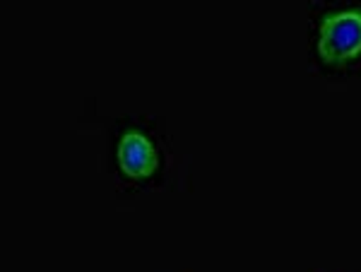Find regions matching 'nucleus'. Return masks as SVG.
<instances>
[{"label":"nucleus","mask_w":361,"mask_h":272,"mask_svg":"<svg viewBox=\"0 0 361 272\" xmlns=\"http://www.w3.org/2000/svg\"><path fill=\"white\" fill-rule=\"evenodd\" d=\"M311 272H361V270H311Z\"/></svg>","instance_id":"3"},{"label":"nucleus","mask_w":361,"mask_h":272,"mask_svg":"<svg viewBox=\"0 0 361 272\" xmlns=\"http://www.w3.org/2000/svg\"><path fill=\"white\" fill-rule=\"evenodd\" d=\"M308 70L330 87L361 80V3L328 0L306 5Z\"/></svg>","instance_id":"2"},{"label":"nucleus","mask_w":361,"mask_h":272,"mask_svg":"<svg viewBox=\"0 0 361 272\" xmlns=\"http://www.w3.org/2000/svg\"><path fill=\"white\" fill-rule=\"evenodd\" d=\"M106 161L116 193H178L185 188V161L173 149L166 123L152 116L106 120Z\"/></svg>","instance_id":"1"}]
</instances>
